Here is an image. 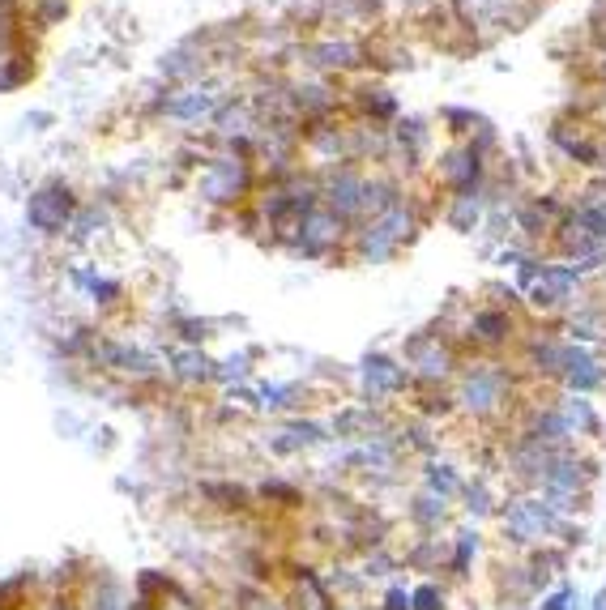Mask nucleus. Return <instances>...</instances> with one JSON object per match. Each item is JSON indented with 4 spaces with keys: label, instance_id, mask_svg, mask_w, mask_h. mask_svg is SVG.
I'll list each match as a JSON object with an SVG mask.
<instances>
[{
    "label": "nucleus",
    "instance_id": "1",
    "mask_svg": "<svg viewBox=\"0 0 606 610\" xmlns=\"http://www.w3.org/2000/svg\"><path fill=\"white\" fill-rule=\"evenodd\" d=\"M197 192L205 205H244L252 192H257V167L248 163L244 154H222L210 158L197 175Z\"/></svg>",
    "mask_w": 606,
    "mask_h": 610
},
{
    "label": "nucleus",
    "instance_id": "2",
    "mask_svg": "<svg viewBox=\"0 0 606 610\" xmlns=\"http://www.w3.org/2000/svg\"><path fill=\"white\" fill-rule=\"evenodd\" d=\"M414 214H410V205L402 201L397 210H389V214H376V218H368L363 227L350 235V248H355V256L359 261H368V265H380V261H389L393 252H402L406 244H410V235H414Z\"/></svg>",
    "mask_w": 606,
    "mask_h": 610
},
{
    "label": "nucleus",
    "instance_id": "3",
    "mask_svg": "<svg viewBox=\"0 0 606 610\" xmlns=\"http://www.w3.org/2000/svg\"><path fill=\"white\" fill-rule=\"evenodd\" d=\"M457 401L478 419L496 414L508 401V372L500 363H470L466 372L457 376Z\"/></svg>",
    "mask_w": 606,
    "mask_h": 610
},
{
    "label": "nucleus",
    "instance_id": "4",
    "mask_svg": "<svg viewBox=\"0 0 606 610\" xmlns=\"http://www.w3.org/2000/svg\"><path fill=\"white\" fill-rule=\"evenodd\" d=\"M530 308L534 312H568L577 303L581 291V274L572 265H538L530 261Z\"/></svg>",
    "mask_w": 606,
    "mask_h": 610
},
{
    "label": "nucleus",
    "instance_id": "5",
    "mask_svg": "<svg viewBox=\"0 0 606 610\" xmlns=\"http://www.w3.org/2000/svg\"><path fill=\"white\" fill-rule=\"evenodd\" d=\"M346 239H350L346 218L333 214L329 205H316V210L299 222V235L291 239V248L303 252V256H329L333 248H342Z\"/></svg>",
    "mask_w": 606,
    "mask_h": 610
},
{
    "label": "nucleus",
    "instance_id": "6",
    "mask_svg": "<svg viewBox=\"0 0 606 610\" xmlns=\"http://www.w3.org/2000/svg\"><path fill=\"white\" fill-rule=\"evenodd\" d=\"M466 342L474 346V350H500V346H508V342H517V333H521V325H517V316L504 308V303H487V308H478L470 320H466Z\"/></svg>",
    "mask_w": 606,
    "mask_h": 610
},
{
    "label": "nucleus",
    "instance_id": "7",
    "mask_svg": "<svg viewBox=\"0 0 606 610\" xmlns=\"http://www.w3.org/2000/svg\"><path fill=\"white\" fill-rule=\"evenodd\" d=\"M73 214H77V197H73L69 184H47V188H39L35 197H30V205H26L30 227L43 231V235L65 231L69 222H73Z\"/></svg>",
    "mask_w": 606,
    "mask_h": 610
},
{
    "label": "nucleus",
    "instance_id": "8",
    "mask_svg": "<svg viewBox=\"0 0 606 610\" xmlns=\"http://www.w3.org/2000/svg\"><path fill=\"white\" fill-rule=\"evenodd\" d=\"M406 359H410V372H414V376H423L427 384L453 380V367H457V355H453V346L444 342V337H436V333H423V337H414V342H410V350H406Z\"/></svg>",
    "mask_w": 606,
    "mask_h": 610
},
{
    "label": "nucleus",
    "instance_id": "9",
    "mask_svg": "<svg viewBox=\"0 0 606 610\" xmlns=\"http://www.w3.org/2000/svg\"><path fill=\"white\" fill-rule=\"evenodd\" d=\"M436 180H444L453 192H478V184H483V150H474L470 141L444 150L436 163Z\"/></svg>",
    "mask_w": 606,
    "mask_h": 610
},
{
    "label": "nucleus",
    "instance_id": "10",
    "mask_svg": "<svg viewBox=\"0 0 606 610\" xmlns=\"http://www.w3.org/2000/svg\"><path fill=\"white\" fill-rule=\"evenodd\" d=\"M308 64H316V69H355L359 64V47L355 43H316L308 47Z\"/></svg>",
    "mask_w": 606,
    "mask_h": 610
},
{
    "label": "nucleus",
    "instance_id": "11",
    "mask_svg": "<svg viewBox=\"0 0 606 610\" xmlns=\"http://www.w3.org/2000/svg\"><path fill=\"white\" fill-rule=\"evenodd\" d=\"M478 214H483V197H478V192H453L444 218H449V227H457V231H474Z\"/></svg>",
    "mask_w": 606,
    "mask_h": 610
},
{
    "label": "nucleus",
    "instance_id": "12",
    "mask_svg": "<svg viewBox=\"0 0 606 610\" xmlns=\"http://www.w3.org/2000/svg\"><path fill=\"white\" fill-rule=\"evenodd\" d=\"M218 99H214V90H188V99H171L167 103V116L175 120H197L205 116V111H214Z\"/></svg>",
    "mask_w": 606,
    "mask_h": 610
},
{
    "label": "nucleus",
    "instance_id": "13",
    "mask_svg": "<svg viewBox=\"0 0 606 610\" xmlns=\"http://www.w3.org/2000/svg\"><path fill=\"white\" fill-rule=\"evenodd\" d=\"M474 5H496V0H474Z\"/></svg>",
    "mask_w": 606,
    "mask_h": 610
}]
</instances>
